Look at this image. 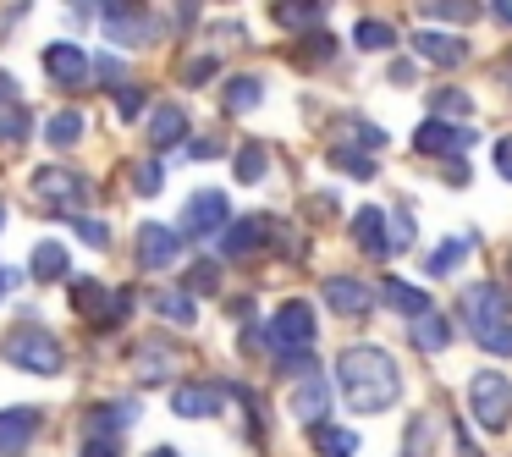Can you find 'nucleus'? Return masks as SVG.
Here are the masks:
<instances>
[{"instance_id": "obj_1", "label": "nucleus", "mask_w": 512, "mask_h": 457, "mask_svg": "<svg viewBox=\"0 0 512 457\" xmlns=\"http://www.w3.org/2000/svg\"><path fill=\"white\" fill-rule=\"evenodd\" d=\"M336 386H342L347 408L353 413H386L391 402L402 397V375H397V358L386 347H342L336 358Z\"/></svg>"}, {"instance_id": "obj_2", "label": "nucleus", "mask_w": 512, "mask_h": 457, "mask_svg": "<svg viewBox=\"0 0 512 457\" xmlns=\"http://www.w3.org/2000/svg\"><path fill=\"white\" fill-rule=\"evenodd\" d=\"M0 358L12 369H28V375H61V369H67L61 336L39 331V325H17L12 336H0Z\"/></svg>"}, {"instance_id": "obj_3", "label": "nucleus", "mask_w": 512, "mask_h": 457, "mask_svg": "<svg viewBox=\"0 0 512 457\" xmlns=\"http://www.w3.org/2000/svg\"><path fill=\"white\" fill-rule=\"evenodd\" d=\"M270 353L281 358V364H303V358L314 353V309L309 303H281L276 314H270V331H265Z\"/></svg>"}, {"instance_id": "obj_4", "label": "nucleus", "mask_w": 512, "mask_h": 457, "mask_svg": "<svg viewBox=\"0 0 512 457\" xmlns=\"http://www.w3.org/2000/svg\"><path fill=\"white\" fill-rule=\"evenodd\" d=\"M34 193L45 199L50 215H61V221H72L78 210L94 204V182L83 177V171H72V166H39L34 171Z\"/></svg>"}, {"instance_id": "obj_5", "label": "nucleus", "mask_w": 512, "mask_h": 457, "mask_svg": "<svg viewBox=\"0 0 512 457\" xmlns=\"http://www.w3.org/2000/svg\"><path fill=\"white\" fill-rule=\"evenodd\" d=\"M468 408H474V419L485 424V430H501L512 413V380L496 375V369H479L474 380H468Z\"/></svg>"}, {"instance_id": "obj_6", "label": "nucleus", "mask_w": 512, "mask_h": 457, "mask_svg": "<svg viewBox=\"0 0 512 457\" xmlns=\"http://www.w3.org/2000/svg\"><path fill=\"white\" fill-rule=\"evenodd\" d=\"M226 226H232V204H226L221 188L193 193L188 210H182V237H221Z\"/></svg>"}, {"instance_id": "obj_7", "label": "nucleus", "mask_w": 512, "mask_h": 457, "mask_svg": "<svg viewBox=\"0 0 512 457\" xmlns=\"http://www.w3.org/2000/svg\"><path fill=\"white\" fill-rule=\"evenodd\" d=\"M463 320L468 331H496V325H507V292L496 287V281H474V287L463 292Z\"/></svg>"}, {"instance_id": "obj_8", "label": "nucleus", "mask_w": 512, "mask_h": 457, "mask_svg": "<svg viewBox=\"0 0 512 457\" xmlns=\"http://www.w3.org/2000/svg\"><path fill=\"white\" fill-rule=\"evenodd\" d=\"M39 67H45V78L56 83V89H83L89 83V72H94V61H89V50H78V45H45V56H39Z\"/></svg>"}, {"instance_id": "obj_9", "label": "nucleus", "mask_w": 512, "mask_h": 457, "mask_svg": "<svg viewBox=\"0 0 512 457\" xmlns=\"http://www.w3.org/2000/svg\"><path fill=\"white\" fill-rule=\"evenodd\" d=\"M100 12H105V34H111V45H144L149 39V17L138 0H100Z\"/></svg>"}, {"instance_id": "obj_10", "label": "nucleus", "mask_w": 512, "mask_h": 457, "mask_svg": "<svg viewBox=\"0 0 512 457\" xmlns=\"http://www.w3.org/2000/svg\"><path fill=\"white\" fill-rule=\"evenodd\" d=\"M182 254V232L177 226H160V221H144L138 226V265L144 270H171Z\"/></svg>"}, {"instance_id": "obj_11", "label": "nucleus", "mask_w": 512, "mask_h": 457, "mask_svg": "<svg viewBox=\"0 0 512 457\" xmlns=\"http://www.w3.org/2000/svg\"><path fill=\"white\" fill-rule=\"evenodd\" d=\"M39 430H45L39 408H0V457H23Z\"/></svg>"}, {"instance_id": "obj_12", "label": "nucleus", "mask_w": 512, "mask_h": 457, "mask_svg": "<svg viewBox=\"0 0 512 457\" xmlns=\"http://www.w3.org/2000/svg\"><path fill=\"white\" fill-rule=\"evenodd\" d=\"M468 144H474V133L457 127V122H441V116L413 127V149H419V155H457V149H468Z\"/></svg>"}, {"instance_id": "obj_13", "label": "nucleus", "mask_w": 512, "mask_h": 457, "mask_svg": "<svg viewBox=\"0 0 512 457\" xmlns=\"http://www.w3.org/2000/svg\"><path fill=\"white\" fill-rule=\"evenodd\" d=\"M138 419V402H105V408L83 413V441H116L122 446V430Z\"/></svg>"}, {"instance_id": "obj_14", "label": "nucleus", "mask_w": 512, "mask_h": 457, "mask_svg": "<svg viewBox=\"0 0 512 457\" xmlns=\"http://www.w3.org/2000/svg\"><path fill=\"white\" fill-rule=\"evenodd\" d=\"M413 56L435 61V67H463L468 39L463 34H441V28H419V34H413Z\"/></svg>"}, {"instance_id": "obj_15", "label": "nucleus", "mask_w": 512, "mask_h": 457, "mask_svg": "<svg viewBox=\"0 0 512 457\" xmlns=\"http://www.w3.org/2000/svg\"><path fill=\"white\" fill-rule=\"evenodd\" d=\"M171 408H177L182 419H215V413L226 408V391L215 386V380H199V386H177V391H171Z\"/></svg>"}, {"instance_id": "obj_16", "label": "nucleus", "mask_w": 512, "mask_h": 457, "mask_svg": "<svg viewBox=\"0 0 512 457\" xmlns=\"http://www.w3.org/2000/svg\"><path fill=\"white\" fill-rule=\"evenodd\" d=\"M353 237H358V248H364V254H375V259L397 254V243L386 237V210H375V204H364V210L353 215Z\"/></svg>"}, {"instance_id": "obj_17", "label": "nucleus", "mask_w": 512, "mask_h": 457, "mask_svg": "<svg viewBox=\"0 0 512 457\" xmlns=\"http://www.w3.org/2000/svg\"><path fill=\"white\" fill-rule=\"evenodd\" d=\"M325 303H331L336 314H347V320H358V314H369L375 292H369L358 276H331V281H325Z\"/></svg>"}, {"instance_id": "obj_18", "label": "nucleus", "mask_w": 512, "mask_h": 457, "mask_svg": "<svg viewBox=\"0 0 512 457\" xmlns=\"http://www.w3.org/2000/svg\"><path fill=\"white\" fill-rule=\"evenodd\" d=\"M188 138V111L182 105H155V116H149V144L155 149H171Z\"/></svg>"}, {"instance_id": "obj_19", "label": "nucleus", "mask_w": 512, "mask_h": 457, "mask_svg": "<svg viewBox=\"0 0 512 457\" xmlns=\"http://www.w3.org/2000/svg\"><path fill=\"white\" fill-rule=\"evenodd\" d=\"M325 17V0H276V23L287 34H314Z\"/></svg>"}, {"instance_id": "obj_20", "label": "nucleus", "mask_w": 512, "mask_h": 457, "mask_svg": "<svg viewBox=\"0 0 512 457\" xmlns=\"http://www.w3.org/2000/svg\"><path fill=\"white\" fill-rule=\"evenodd\" d=\"M259 243H265V221H232L221 232V254L226 259H248Z\"/></svg>"}, {"instance_id": "obj_21", "label": "nucleus", "mask_w": 512, "mask_h": 457, "mask_svg": "<svg viewBox=\"0 0 512 457\" xmlns=\"http://www.w3.org/2000/svg\"><path fill=\"white\" fill-rule=\"evenodd\" d=\"M83 133H89V116H83V111H56V116H45V144H56V149H72Z\"/></svg>"}, {"instance_id": "obj_22", "label": "nucleus", "mask_w": 512, "mask_h": 457, "mask_svg": "<svg viewBox=\"0 0 512 457\" xmlns=\"http://www.w3.org/2000/svg\"><path fill=\"white\" fill-rule=\"evenodd\" d=\"M380 298H386L391 309H402L408 320H419V314H430V298H424V292L413 287V281H397V276H391V281H380Z\"/></svg>"}, {"instance_id": "obj_23", "label": "nucleus", "mask_w": 512, "mask_h": 457, "mask_svg": "<svg viewBox=\"0 0 512 457\" xmlns=\"http://www.w3.org/2000/svg\"><path fill=\"white\" fill-rule=\"evenodd\" d=\"M408 331H413V347H419V353H441L446 342H452V325L441 320V314H419V320H408Z\"/></svg>"}, {"instance_id": "obj_24", "label": "nucleus", "mask_w": 512, "mask_h": 457, "mask_svg": "<svg viewBox=\"0 0 512 457\" xmlns=\"http://www.w3.org/2000/svg\"><path fill=\"white\" fill-rule=\"evenodd\" d=\"M28 270H34V281H67L72 259H67V248H61V243H39L34 259H28Z\"/></svg>"}, {"instance_id": "obj_25", "label": "nucleus", "mask_w": 512, "mask_h": 457, "mask_svg": "<svg viewBox=\"0 0 512 457\" xmlns=\"http://www.w3.org/2000/svg\"><path fill=\"white\" fill-rule=\"evenodd\" d=\"M105 298H111V292H105L100 281H89V276L72 281V309H78L83 320H105V314H111V303H105Z\"/></svg>"}, {"instance_id": "obj_26", "label": "nucleus", "mask_w": 512, "mask_h": 457, "mask_svg": "<svg viewBox=\"0 0 512 457\" xmlns=\"http://www.w3.org/2000/svg\"><path fill=\"white\" fill-rule=\"evenodd\" d=\"M325 397H331V386H325V380H303L298 391H292V413H298L303 424H320V413H325Z\"/></svg>"}, {"instance_id": "obj_27", "label": "nucleus", "mask_w": 512, "mask_h": 457, "mask_svg": "<svg viewBox=\"0 0 512 457\" xmlns=\"http://www.w3.org/2000/svg\"><path fill=\"white\" fill-rule=\"evenodd\" d=\"M353 45L358 50H391V45H397V28L380 23V17H364V23L353 28Z\"/></svg>"}, {"instance_id": "obj_28", "label": "nucleus", "mask_w": 512, "mask_h": 457, "mask_svg": "<svg viewBox=\"0 0 512 457\" xmlns=\"http://www.w3.org/2000/svg\"><path fill=\"white\" fill-rule=\"evenodd\" d=\"M259 94H265V83H259V78H232V83H226V111H254Z\"/></svg>"}, {"instance_id": "obj_29", "label": "nucleus", "mask_w": 512, "mask_h": 457, "mask_svg": "<svg viewBox=\"0 0 512 457\" xmlns=\"http://www.w3.org/2000/svg\"><path fill=\"white\" fill-rule=\"evenodd\" d=\"M424 17H446V23H468V17L479 12L474 0H419Z\"/></svg>"}, {"instance_id": "obj_30", "label": "nucleus", "mask_w": 512, "mask_h": 457, "mask_svg": "<svg viewBox=\"0 0 512 457\" xmlns=\"http://www.w3.org/2000/svg\"><path fill=\"white\" fill-rule=\"evenodd\" d=\"M155 309L166 314V320H177V325H193V320H199V309L188 303V292H155Z\"/></svg>"}, {"instance_id": "obj_31", "label": "nucleus", "mask_w": 512, "mask_h": 457, "mask_svg": "<svg viewBox=\"0 0 512 457\" xmlns=\"http://www.w3.org/2000/svg\"><path fill=\"white\" fill-rule=\"evenodd\" d=\"M463 254H468V243H457V237H446V243L435 248L430 259H424V270H430V276H452V270H457V259H463Z\"/></svg>"}, {"instance_id": "obj_32", "label": "nucleus", "mask_w": 512, "mask_h": 457, "mask_svg": "<svg viewBox=\"0 0 512 457\" xmlns=\"http://www.w3.org/2000/svg\"><path fill=\"white\" fill-rule=\"evenodd\" d=\"M265 166H270V155H265V149H259V144H243V149H237V182H259V177H265Z\"/></svg>"}, {"instance_id": "obj_33", "label": "nucleus", "mask_w": 512, "mask_h": 457, "mask_svg": "<svg viewBox=\"0 0 512 457\" xmlns=\"http://www.w3.org/2000/svg\"><path fill=\"white\" fill-rule=\"evenodd\" d=\"M160 182H166V171H160V160H138L133 166V193H160Z\"/></svg>"}, {"instance_id": "obj_34", "label": "nucleus", "mask_w": 512, "mask_h": 457, "mask_svg": "<svg viewBox=\"0 0 512 457\" xmlns=\"http://www.w3.org/2000/svg\"><path fill=\"white\" fill-rule=\"evenodd\" d=\"M331 160H336V166L347 171V177H375V160H369L364 149H336Z\"/></svg>"}, {"instance_id": "obj_35", "label": "nucleus", "mask_w": 512, "mask_h": 457, "mask_svg": "<svg viewBox=\"0 0 512 457\" xmlns=\"http://www.w3.org/2000/svg\"><path fill=\"white\" fill-rule=\"evenodd\" d=\"M23 133H28V116H23V105H6V111H0V144H17Z\"/></svg>"}, {"instance_id": "obj_36", "label": "nucleus", "mask_w": 512, "mask_h": 457, "mask_svg": "<svg viewBox=\"0 0 512 457\" xmlns=\"http://www.w3.org/2000/svg\"><path fill=\"white\" fill-rule=\"evenodd\" d=\"M72 232H78L89 248H105V243H111V232H105V221H94V215H72Z\"/></svg>"}, {"instance_id": "obj_37", "label": "nucleus", "mask_w": 512, "mask_h": 457, "mask_svg": "<svg viewBox=\"0 0 512 457\" xmlns=\"http://www.w3.org/2000/svg\"><path fill=\"white\" fill-rule=\"evenodd\" d=\"M479 347H485V353H496V358H512V320L496 325V331H479Z\"/></svg>"}, {"instance_id": "obj_38", "label": "nucleus", "mask_w": 512, "mask_h": 457, "mask_svg": "<svg viewBox=\"0 0 512 457\" xmlns=\"http://www.w3.org/2000/svg\"><path fill=\"white\" fill-rule=\"evenodd\" d=\"M215 67H221L215 56H199V61H188V67H182V83H188V89H204V83L215 78Z\"/></svg>"}, {"instance_id": "obj_39", "label": "nucleus", "mask_w": 512, "mask_h": 457, "mask_svg": "<svg viewBox=\"0 0 512 457\" xmlns=\"http://www.w3.org/2000/svg\"><path fill=\"white\" fill-rule=\"evenodd\" d=\"M116 111H122V122H138L144 116V89H116Z\"/></svg>"}, {"instance_id": "obj_40", "label": "nucleus", "mask_w": 512, "mask_h": 457, "mask_svg": "<svg viewBox=\"0 0 512 457\" xmlns=\"http://www.w3.org/2000/svg\"><path fill=\"white\" fill-rule=\"evenodd\" d=\"M435 111H446V116H468L474 105H468V94H463V89H441V94H435Z\"/></svg>"}, {"instance_id": "obj_41", "label": "nucleus", "mask_w": 512, "mask_h": 457, "mask_svg": "<svg viewBox=\"0 0 512 457\" xmlns=\"http://www.w3.org/2000/svg\"><path fill=\"white\" fill-rule=\"evenodd\" d=\"M496 171H501V182H512V138L496 144Z\"/></svg>"}, {"instance_id": "obj_42", "label": "nucleus", "mask_w": 512, "mask_h": 457, "mask_svg": "<svg viewBox=\"0 0 512 457\" xmlns=\"http://www.w3.org/2000/svg\"><path fill=\"white\" fill-rule=\"evenodd\" d=\"M188 287H193V292H210V287H215V265H199V270L188 276Z\"/></svg>"}, {"instance_id": "obj_43", "label": "nucleus", "mask_w": 512, "mask_h": 457, "mask_svg": "<svg viewBox=\"0 0 512 457\" xmlns=\"http://www.w3.org/2000/svg\"><path fill=\"white\" fill-rule=\"evenodd\" d=\"M83 457H122L116 441H83Z\"/></svg>"}, {"instance_id": "obj_44", "label": "nucleus", "mask_w": 512, "mask_h": 457, "mask_svg": "<svg viewBox=\"0 0 512 457\" xmlns=\"http://www.w3.org/2000/svg\"><path fill=\"white\" fill-rule=\"evenodd\" d=\"M0 105H17V83L6 78V72H0Z\"/></svg>"}, {"instance_id": "obj_45", "label": "nucleus", "mask_w": 512, "mask_h": 457, "mask_svg": "<svg viewBox=\"0 0 512 457\" xmlns=\"http://www.w3.org/2000/svg\"><path fill=\"white\" fill-rule=\"evenodd\" d=\"M490 12H496L501 23H512V0H490Z\"/></svg>"}, {"instance_id": "obj_46", "label": "nucleus", "mask_w": 512, "mask_h": 457, "mask_svg": "<svg viewBox=\"0 0 512 457\" xmlns=\"http://www.w3.org/2000/svg\"><path fill=\"white\" fill-rule=\"evenodd\" d=\"M67 6H72V17H89L94 12V0H67Z\"/></svg>"}, {"instance_id": "obj_47", "label": "nucleus", "mask_w": 512, "mask_h": 457, "mask_svg": "<svg viewBox=\"0 0 512 457\" xmlns=\"http://www.w3.org/2000/svg\"><path fill=\"white\" fill-rule=\"evenodd\" d=\"M6 292H12V270H0V298H6Z\"/></svg>"}, {"instance_id": "obj_48", "label": "nucleus", "mask_w": 512, "mask_h": 457, "mask_svg": "<svg viewBox=\"0 0 512 457\" xmlns=\"http://www.w3.org/2000/svg\"><path fill=\"white\" fill-rule=\"evenodd\" d=\"M149 457H177V452H149Z\"/></svg>"}, {"instance_id": "obj_49", "label": "nucleus", "mask_w": 512, "mask_h": 457, "mask_svg": "<svg viewBox=\"0 0 512 457\" xmlns=\"http://www.w3.org/2000/svg\"><path fill=\"white\" fill-rule=\"evenodd\" d=\"M0 226H6V204H0Z\"/></svg>"}]
</instances>
